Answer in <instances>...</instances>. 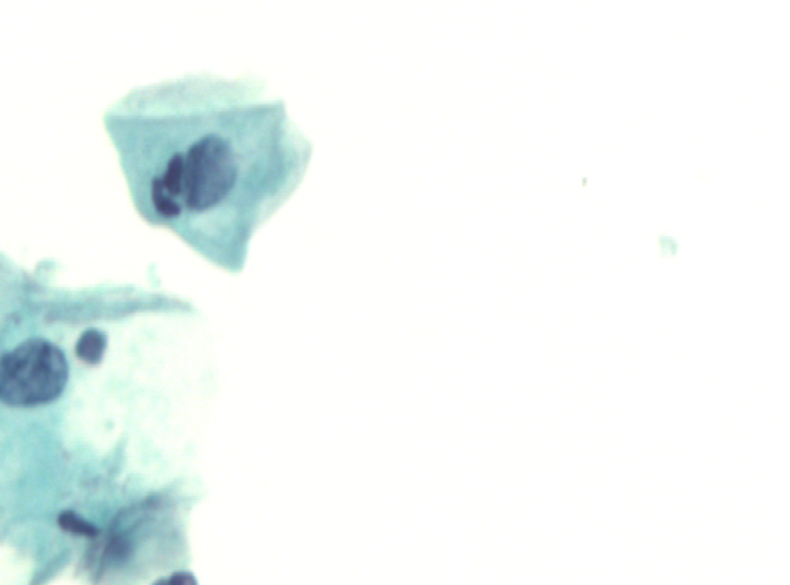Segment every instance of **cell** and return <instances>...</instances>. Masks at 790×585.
Segmentation results:
<instances>
[{
	"label": "cell",
	"instance_id": "obj_2",
	"mask_svg": "<svg viewBox=\"0 0 790 585\" xmlns=\"http://www.w3.org/2000/svg\"><path fill=\"white\" fill-rule=\"evenodd\" d=\"M68 363L58 346L30 340L5 354L0 365V399L10 406H36L61 396Z\"/></svg>",
	"mask_w": 790,
	"mask_h": 585
},
{
	"label": "cell",
	"instance_id": "obj_1",
	"mask_svg": "<svg viewBox=\"0 0 790 585\" xmlns=\"http://www.w3.org/2000/svg\"><path fill=\"white\" fill-rule=\"evenodd\" d=\"M130 200L186 237H240L303 181L312 147L252 82L183 76L135 88L104 115Z\"/></svg>",
	"mask_w": 790,
	"mask_h": 585
},
{
	"label": "cell",
	"instance_id": "obj_5",
	"mask_svg": "<svg viewBox=\"0 0 790 585\" xmlns=\"http://www.w3.org/2000/svg\"><path fill=\"white\" fill-rule=\"evenodd\" d=\"M169 584H196L195 578L192 575H186V573H179V575L172 576L170 578Z\"/></svg>",
	"mask_w": 790,
	"mask_h": 585
},
{
	"label": "cell",
	"instance_id": "obj_3",
	"mask_svg": "<svg viewBox=\"0 0 790 585\" xmlns=\"http://www.w3.org/2000/svg\"><path fill=\"white\" fill-rule=\"evenodd\" d=\"M105 346H107V337L102 332L92 331L84 332L76 345V354L79 359L88 365H98L104 356Z\"/></svg>",
	"mask_w": 790,
	"mask_h": 585
},
{
	"label": "cell",
	"instance_id": "obj_4",
	"mask_svg": "<svg viewBox=\"0 0 790 585\" xmlns=\"http://www.w3.org/2000/svg\"><path fill=\"white\" fill-rule=\"evenodd\" d=\"M59 527L71 535L87 536V538H95L98 535V530L92 524H88L87 521L79 518L78 514L71 513V511L59 516Z\"/></svg>",
	"mask_w": 790,
	"mask_h": 585
}]
</instances>
